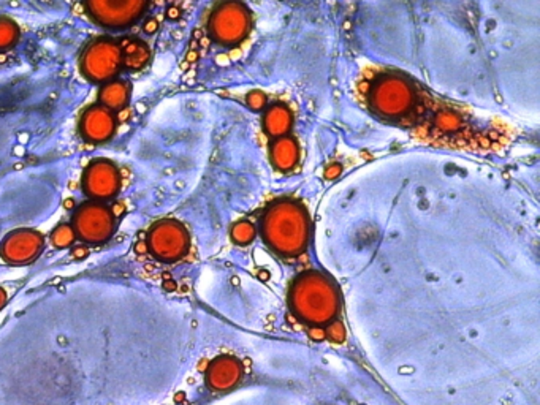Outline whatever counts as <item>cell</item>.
Instances as JSON below:
<instances>
[{"label":"cell","mask_w":540,"mask_h":405,"mask_svg":"<svg viewBox=\"0 0 540 405\" xmlns=\"http://www.w3.org/2000/svg\"><path fill=\"white\" fill-rule=\"evenodd\" d=\"M255 236V228L249 222H240L233 227L231 237L236 244H249Z\"/></svg>","instance_id":"obj_19"},{"label":"cell","mask_w":540,"mask_h":405,"mask_svg":"<svg viewBox=\"0 0 540 405\" xmlns=\"http://www.w3.org/2000/svg\"><path fill=\"white\" fill-rule=\"evenodd\" d=\"M83 188L94 200H110L119 192V173L108 160L90 163L83 176Z\"/></svg>","instance_id":"obj_9"},{"label":"cell","mask_w":540,"mask_h":405,"mask_svg":"<svg viewBox=\"0 0 540 405\" xmlns=\"http://www.w3.org/2000/svg\"><path fill=\"white\" fill-rule=\"evenodd\" d=\"M341 173V166L339 165H332V166H328V168H327V171H325V176L328 178V179H333V178H338V174Z\"/></svg>","instance_id":"obj_22"},{"label":"cell","mask_w":540,"mask_h":405,"mask_svg":"<svg viewBox=\"0 0 540 405\" xmlns=\"http://www.w3.org/2000/svg\"><path fill=\"white\" fill-rule=\"evenodd\" d=\"M292 124H293L292 111L282 103L272 104V107L266 111V114L263 117L265 130L268 131V135L275 138H282L284 135L289 134L292 129Z\"/></svg>","instance_id":"obj_14"},{"label":"cell","mask_w":540,"mask_h":405,"mask_svg":"<svg viewBox=\"0 0 540 405\" xmlns=\"http://www.w3.org/2000/svg\"><path fill=\"white\" fill-rule=\"evenodd\" d=\"M121 50V62L125 68L139 70L143 68L151 58V51L144 41L135 37H127L119 45Z\"/></svg>","instance_id":"obj_12"},{"label":"cell","mask_w":540,"mask_h":405,"mask_svg":"<svg viewBox=\"0 0 540 405\" xmlns=\"http://www.w3.org/2000/svg\"><path fill=\"white\" fill-rule=\"evenodd\" d=\"M144 31H146L147 33H151V32L156 31V23H154V21H149V23H147V24H146Z\"/></svg>","instance_id":"obj_23"},{"label":"cell","mask_w":540,"mask_h":405,"mask_svg":"<svg viewBox=\"0 0 540 405\" xmlns=\"http://www.w3.org/2000/svg\"><path fill=\"white\" fill-rule=\"evenodd\" d=\"M102 107L111 109H121L130 99V86L125 81H111L100 90Z\"/></svg>","instance_id":"obj_15"},{"label":"cell","mask_w":540,"mask_h":405,"mask_svg":"<svg viewBox=\"0 0 540 405\" xmlns=\"http://www.w3.org/2000/svg\"><path fill=\"white\" fill-rule=\"evenodd\" d=\"M147 244L152 255L162 261H178L189 250V234L176 220H162L151 228Z\"/></svg>","instance_id":"obj_6"},{"label":"cell","mask_w":540,"mask_h":405,"mask_svg":"<svg viewBox=\"0 0 540 405\" xmlns=\"http://www.w3.org/2000/svg\"><path fill=\"white\" fill-rule=\"evenodd\" d=\"M5 299H6V296H5V291H4L2 288H0V307H2V306H4Z\"/></svg>","instance_id":"obj_24"},{"label":"cell","mask_w":540,"mask_h":405,"mask_svg":"<svg viewBox=\"0 0 540 405\" xmlns=\"http://www.w3.org/2000/svg\"><path fill=\"white\" fill-rule=\"evenodd\" d=\"M300 148L295 139L282 136L271 146V162L280 171H289L298 163Z\"/></svg>","instance_id":"obj_13"},{"label":"cell","mask_w":540,"mask_h":405,"mask_svg":"<svg viewBox=\"0 0 540 405\" xmlns=\"http://www.w3.org/2000/svg\"><path fill=\"white\" fill-rule=\"evenodd\" d=\"M76 237L75 230L70 225H59L54 230L51 234V242L54 244L58 249H65L68 246H72L73 241Z\"/></svg>","instance_id":"obj_18"},{"label":"cell","mask_w":540,"mask_h":405,"mask_svg":"<svg viewBox=\"0 0 540 405\" xmlns=\"http://www.w3.org/2000/svg\"><path fill=\"white\" fill-rule=\"evenodd\" d=\"M116 130V119L108 108L102 104L90 107L81 119V134L92 143L107 141Z\"/></svg>","instance_id":"obj_11"},{"label":"cell","mask_w":540,"mask_h":405,"mask_svg":"<svg viewBox=\"0 0 540 405\" xmlns=\"http://www.w3.org/2000/svg\"><path fill=\"white\" fill-rule=\"evenodd\" d=\"M248 104L252 109H262L266 104V97L260 90H252L248 95Z\"/></svg>","instance_id":"obj_20"},{"label":"cell","mask_w":540,"mask_h":405,"mask_svg":"<svg viewBox=\"0 0 540 405\" xmlns=\"http://www.w3.org/2000/svg\"><path fill=\"white\" fill-rule=\"evenodd\" d=\"M142 0H90L86 9L97 23L107 27H127L142 16Z\"/></svg>","instance_id":"obj_8"},{"label":"cell","mask_w":540,"mask_h":405,"mask_svg":"<svg viewBox=\"0 0 540 405\" xmlns=\"http://www.w3.org/2000/svg\"><path fill=\"white\" fill-rule=\"evenodd\" d=\"M73 230L80 239L100 244L115 233V217L110 209L98 202H84L75 212Z\"/></svg>","instance_id":"obj_5"},{"label":"cell","mask_w":540,"mask_h":405,"mask_svg":"<svg viewBox=\"0 0 540 405\" xmlns=\"http://www.w3.org/2000/svg\"><path fill=\"white\" fill-rule=\"evenodd\" d=\"M328 334H329V338H332L333 340H342V339H344L342 325H341V323H334V325L328 330Z\"/></svg>","instance_id":"obj_21"},{"label":"cell","mask_w":540,"mask_h":405,"mask_svg":"<svg viewBox=\"0 0 540 405\" xmlns=\"http://www.w3.org/2000/svg\"><path fill=\"white\" fill-rule=\"evenodd\" d=\"M262 234L266 244L279 255H300L309 239V219L306 209L292 200L272 202L263 215Z\"/></svg>","instance_id":"obj_1"},{"label":"cell","mask_w":540,"mask_h":405,"mask_svg":"<svg viewBox=\"0 0 540 405\" xmlns=\"http://www.w3.org/2000/svg\"><path fill=\"white\" fill-rule=\"evenodd\" d=\"M250 26L249 11L243 4L227 2L217 6L211 21L209 32L221 45H236L248 35Z\"/></svg>","instance_id":"obj_4"},{"label":"cell","mask_w":540,"mask_h":405,"mask_svg":"<svg viewBox=\"0 0 540 405\" xmlns=\"http://www.w3.org/2000/svg\"><path fill=\"white\" fill-rule=\"evenodd\" d=\"M43 247V236L35 230H18L6 236L2 246V256L9 263L24 264L37 258Z\"/></svg>","instance_id":"obj_10"},{"label":"cell","mask_w":540,"mask_h":405,"mask_svg":"<svg viewBox=\"0 0 540 405\" xmlns=\"http://www.w3.org/2000/svg\"><path fill=\"white\" fill-rule=\"evenodd\" d=\"M436 125L438 129L447 134H455L461 129V117L452 111H440L436 114Z\"/></svg>","instance_id":"obj_17"},{"label":"cell","mask_w":540,"mask_h":405,"mask_svg":"<svg viewBox=\"0 0 540 405\" xmlns=\"http://www.w3.org/2000/svg\"><path fill=\"white\" fill-rule=\"evenodd\" d=\"M121 62V50L115 41L100 38L88 46L81 59V68L89 80L103 82L113 78L119 72Z\"/></svg>","instance_id":"obj_7"},{"label":"cell","mask_w":540,"mask_h":405,"mask_svg":"<svg viewBox=\"0 0 540 405\" xmlns=\"http://www.w3.org/2000/svg\"><path fill=\"white\" fill-rule=\"evenodd\" d=\"M19 38L18 26L9 18H0V50H9Z\"/></svg>","instance_id":"obj_16"},{"label":"cell","mask_w":540,"mask_h":405,"mask_svg":"<svg viewBox=\"0 0 540 405\" xmlns=\"http://www.w3.org/2000/svg\"><path fill=\"white\" fill-rule=\"evenodd\" d=\"M290 303L298 315L311 323H327L338 312V290L320 272H305L295 281Z\"/></svg>","instance_id":"obj_2"},{"label":"cell","mask_w":540,"mask_h":405,"mask_svg":"<svg viewBox=\"0 0 540 405\" xmlns=\"http://www.w3.org/2000/svg\"><path fill=\"white\" fill-rule=\"evenodd\" d=\"M413 89L401 75H381L369 89V103L377 114L395 119L408 114L413 104Z\"/></svg>","instance_id":"obj_3"}]
</instances>
